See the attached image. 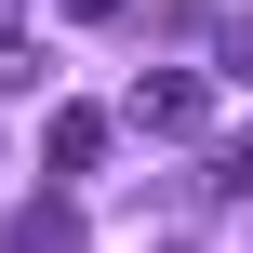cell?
Segmentation results:
<instances>
[{"label":"cell","mask_w":253,"mask_h":253,"mask_svg":"<svg viewBox=\"0 0 253 253\" xmlns=\"http://www.w3.org/2000/svg\"><path fill=\"white\" fill-rule=\"evenodd\" d=\"M213 187H253V133H240V147H227V160H213Z\"/></svg>","instance_id":"obj_6"},{"label":"cell","mask_w":253,"mask_h":253,"mask_svg":"<svg viewBox=\"0 0 253 253\" xmlns=\"http://www.w3.org/2000/svg\"><path fill=\"white\" fill-rule=\"evenodd\" d=\"M13 240H27V253H67V240H80V200H67V187L13 200Z\"/></svg>","instance_id":"obj_3"},{"label":"cell","mask_w":253,"mask_h":253,"mask_svg":"<svg viewBox=\"0 0 253 253\" xmlns=\"http://www.w3.org/2000/svg\"><path fill=\"white\" fill-rule=\"evenodd\" d=\"M53 13H120V0H53Z\"/></svg>","instance_id":"obj_7"},{"label":"cell","mask_w":253,"mask_h":253,"mask_svg":"<svg viewBox=\"0 0 253 253\" xmlns=\"http://www.w3.org/2000/svg\"><path fill=\"white\" fill-rule=\"evenodd\" d=\"M40 147H53V173H93V160H107V107H53Z\"/></svg>","instance_id":"obj_2"},{"label":"cell","mask_w":253,"mask_h":253,"mask_svg":"<svg viewBox=\"0 0 253 253\" xmlns=\"http://www.w3.org/2000/svg\"><path fill=\"white\" fill-rule=\"evenodd\" d=\"M133 133H213V80L200 67H147L133 80Z\"/></svg>","instance_id":"obj_1"},{"label":"cell","mask_w":253,"mask_h":253,"mask_svg":"<svg viewBox=\"0 0 253 253\" xmlns=\"http://www.w3.org/2000/svg\"><path fill=\"white\" fill-rule=\"evenodd\" d=\"M213 40H227L213 67H227V80H253V0H240V13H227V27H213Z\"/></svg>","instance_id":"obj_4"},{"label":"cell","mask_w":253,"mask_h":253,"mask_svg":"<svg viewBox=\"0 0 253 253\" xmlns=\"http://www.w3.org/2000/svg\"><path fill=\"white\" fill-rule=\"evenodd\" d=\"M27 67H40V53H27V40H13V0H0V93H13V80H27Z\"/></svg>","instance_id":"obj_5"}]
</instances>
